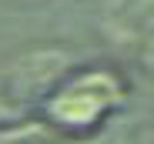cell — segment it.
<instances>
[{"label":"cell","mask_w":154,"mask_h":144,"mask_svg":"<svg viewBox=\"0 0 154 144\" xmlns=\"http://www.w3.org/2000/svg\"><path fill=\"white\" fill-rule=\"evenodd\" d=\"M70 64V54L54 51V47H40V51H27L23 57H17L10 64L7 74V94L14 97H37L47 87H54L60 81V74Z\"/></svg>","instance_id":"obj_1"},{"label":"cell","mask_w":154,"mask_h":144,"mask_svg":"<svg viewBox=\"0 0 154 144\" xmlns=\"http://www.w3.org/2000/svg\"><path fill=\"white\" fill-rule=\"evenodd\" d=\"M111 101H114V84L107 77H100V74H91V77H81V81L67 84L54 97L50 111H54L57 121L81 127V124L97 121Z\"/></svg>","instance_id":"obj_2"},{"label":"cell","mask_w":154,"mask_h":144,"mask_svg":"<svg viewBox=\"0 0 154 144\" xmlns=\"http://www.w3.org/2000/svg\"><path fill=\"white\" fill-rule=\"evenodd\" d=\"M117 37L141 64L154 67V0H131L117 20Z\"/></svg>","instance_id":"obj_3"},{"label":"cell","mask_w":154,"mask_h":144,"mask_svg":"<svg viewBox=\"0 0 154 144\" xmlns=\"http://www.w3.org/2000/svg\"><path fill=\"white\" fill-rule=\"evenodd\" d=\"M10 4H17V7H40V4H47V0H10Z\"/></svg>","instance_id":"obj_4"},{"label":"cell","mask_w":154,"mask_h":144,"mask_svg":"<svg viewBox=\"0 0 154 144\" xmlns=\"http://www.w3.org/2000/svg\"><path fill=\"white\" fill-rule=\"evenodd\" d=\"M4 94H7V90L0 87V114H7V97H4Z\"/></svg>","instance_id":"obj_5"}]
</instances>
